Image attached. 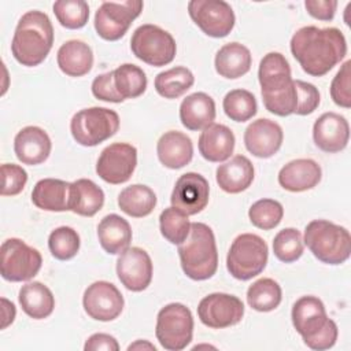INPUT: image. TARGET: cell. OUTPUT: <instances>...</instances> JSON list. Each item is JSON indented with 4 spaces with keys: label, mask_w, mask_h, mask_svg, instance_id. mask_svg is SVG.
Segmentation results:
<instances>
[{
    "label": "cell",
    "mask_w": 351,
    "mask_h": 351,
    "mask_svg": "<svg viewBox=\"0 0 351 351\" xmlns=\"http://www.w3.org/2000/svg\"><path fill=\"white\" fill-rule=\"evenodd\" d=\"M291 52L304 73L322 77L347 55V41L337 27L303 26L291 38Z\"/></svg>",
    "instance_id": "obj_1"
},
{
    "label": "cell",
    "mask_w": 351,
    "mask_h": 351,
    "mask_svg": "<svg viewBox=\"0 0 351 351\" xmlns=\"http://www.w3.org/2000/svg\"><path fill=\"white\" fill-rule=\"evenodd\" d=\"M53 45V26L49 16L38 10L25 12L15 27L11 52L18 63L26 67L45 60Z\"/></svg>",
    "instance_id": "obj_2"
},
{
    "label": "cell",
    "mask_w": 351,
    "mask_h": 351,
    "mask_svg": "<svg viewBox=\"0 0 351 351\" xmlns=\"http://www.w3.org/2000/svg\"><path fill=\"white\" fill-rule=\"evenodd\" d=\"M182 271L195 281L211 278L218 269V251L213 229L203 222H192L188 237L178 244Z\"/></svg>",
    "instance_id": "obj_3"
},
{
    "label": "cell",
    "mask_w": 351,
    "mask_h": 351,
    "mask_svg": "<svg viewBox=\"0 0 351 351\" xmlns=\"http://www.w3.org/2000/svg\"><path fill=\"white\" fill-rule=\"evenodd\" d=\"M303 243L326 265H341L351 255L350 232L328 219H313L304 229Z\"/></svg>",
    "instance_id": "obj_4"
},
{
    "label": "cell",
    "mask_w": 351,
    "mask_h": 351,
    "mask_svg": "<svg viewBox=\"0 0 351 351\" xmlns=\"http://www.w3.org/2000/svg\"><path fill=\"white\" fill-rule=\"evenodd\" d=\"M267 256L269 248L261 236L241 233L230 244L226 256V269L236 280L248 281L265 270Z\"/></svg>",
    "instance_id": "obj_5"
},
{
    "label": "cell",
    "mask_w": 351,
    "mask_h": 351,
    "mask_svg": "<svg viewBox=\"0 0 351 351\" xmlns=\"http://www.w3.org/2000/svg\"><path fill=\"white\" fill-rule=\"evenodd\" d=\"M119 129V115L106 107H89L75 112L70 121L73 138L84 147H95Z\"/></svg>",
    "instance_id": "obj_6"
},
{
    "label": "cell",
    "mask_w": 351,
    "mask_h": 351,
    "mask_svg": "<svg viewBox=\"0 0 351 351\" xmlns=\"http://www.w3.org/2000/svg\"><path fill=\"white\" fill-rule=\"evenodd\" d=\"M130 49L133 55L144 63L162 67L173 62L177 45L169 32L156 25L145 23L133 32Z\"/></svg>",
    "instance_id": "obj_7"
},
{
    "label": "cell",
    "mask_w": 351,
    "mask_h": 351,
    "mask_svg": "<svg viewBox=\"0 0 351 351\" xmlns=\"http://www.w3.org/2000/svg\"><path fill=\"white\" fill-rule=\"evenodd\" d=\"M155 335L159 344L169 351H181L192 341L193 317L182 303H169L156 317Z\"/></svg>",
    "instance_id": "obj_8"
},
{
    "label": "cell",
    "mask_w": 351,
    "mask_h": 351,
    "mask_svg": "<svg viewBox=\"0 0 351 351\" xmlns=\"http://www.w3.org/2000/svg\"><path fill=\"white\" fill-rule=\"evenodd\" d=\"M41 254L27 245L23 240L11 237L3 241L0 247V273L11 282L32 280L41 269Z\"/></svg>",
    "instance_id": "obj_9"
},
{
    "label": "cell",
    "mask_w": 351,
    "mask_h": 351,
    "mask_svg": "<svg viewBox=\"0 0 351 351\" xmlns=\"http://www.w3.org/2000/svg\"><path fill=\"white\" fill-rule=\"evenodd\" d=\"M143 1H103L95 14V30L107 41H117L125 36L132 22L141 14Z\"/></svg>",
    "instance_id": "obj_10"
},
{
    "label": "cell",
    "mask_w": 351,
    "mask_h": 351,
    "mask_svg": "<svg viewBox=\"0 0 351 351\" xmlns=\"http://www.w3.org/2000/svg\"><path fill=\"white\" fill-rule=\"evenodd\" d=\"M188 14L200 30L214 38L226 37L234 27V12L223 0H192Z\"/></svg>",
    "instance_id": "obj_11"
},
{
    "label": "cell",
    "mask_w": 351,
    "mask_h": 351,
    "mask_svg": "<svg viewBox=\"0 0 351 351\" xmlns=\"http://www.w3.org/2000/svg\"><path fill=\"white\" fill-rule=\"evenodd\" d=\"M243 302L230 293H210L204 296L197 306L200 322L211 329H223L237 325L243 319Z\"/></svg>",
    "instance_id": "obj_12"
},
{
    "label": "cell",
    "mask_w": 351,
    "mask_h": 351,
    "mask_svg": "<svg viewBox=\"0 0 351 351\" xmlns=\"http://www.w3.org/2000/svg\"><path fill=\"white\" fill-rule=\"evenodd\" d=\"M137 166V149L129 143H112L106 147L96 163L97 176L112 185L126 182Z\"/></svg>",
    "instance_id": "obj_13"
},
{
    "label": "cell",
    "mask_w": 351,
    "mask_h": 351,
    "mask_svg": "<svg viewBox=\"0 0 351 351\" xmlns=\"http://www.w3.org/2000/svg\"><path fill=\"white\" fill-rule=\"evenodd\" d=\"M121 291L108 281H95L84 292L82 306L85 313L96 321L108 322L118 318L123 310Z\"/></svg>",
    "instance_id": "obj_14"
},
{
    "label": "cell",
    "mask_w": 351,
    "mask_h": 351,
    "mask_svg": "<svg viewBox=\"0 0 351 351\" xmlns=\"http://www.w3.org/2000/svg\"><path fill=\"white\" fill-rule=\"evenodd\" d=\"M154 266L148 252L140 247H129L117 259V276L132 292H141L152 281Z\"/></svg>",
    "instance_id": "obj_15"
},
{
    "label": "cell",
    "mask_w": 351,
    "mask_h": 351,
    "mask_svg": "<svg viewBox=\"0 0 351 351\" xmlns=\"http://www.w3.org/2000/svg\"><path fill=\"white\" fill-rule=\"evenodd\" d=\"M208 197V181L202 174L189 171L176 181L170 202L173 207L181 210L186 215H195L206 208Z\"/></svg>",
    "instance_id": "obj_16"
},
{
    "label": "cell",
    "mask_w": 351,
    "mask_h": 351,
    "mask_svg": "<svg viewBox=\"0 0 351 351\" xmlns=\"http://www.w3.org/2000/svg\"><path fill=\"white\" fill-rule=\"evenodd\" d=\"M291 317L293 328L302 336L304 344L314 339L332 321L326 314L322 300L311 295L302 296L293 303Z\"/></svg>",
    "instance_id": "obj_17"
},
{
    "label": "cell",
    "mask_w": 351,
    "mask_h": 351,
    "mask_svg": "<svg viewBox=\"0 0 351 351\" xmlns=\"http://www.w3.org/2000/svg\"><path fill=\"white\" fill-rule=\"evenodd\" d=\"M284 140L281 126L267 118L251 122L244 132V145L256 158L267 159L278 152Z\"/></svg>",
    "instance_id": "obj_18"
},
{
    "label": "cell",
    "mask_w": 351,
    "mask_h": 351,
    "mask_svg": "<svg viewBox=\"0 0 351 351\" xmlns=\"http://www.w3.org/2000/svg\"><path fill=\"white\" fill-rule=\"evenodd\" d=\"M315 145L328 154L343 151L350 140L348 121L337 112H324L313 126Z\"/></svg>",
    "instance_id": "obj_19"
},
{
    "label": "cell",
    "mask_w": 351,
    "mask_h": 351,
    "mask_svg": "<svg viewBox=\"0 0 351 351\" xmlns=\"http://www.w3.org/2000/svg\"><path fill=\"white\" fill-rule=\"evenodd\" d=\"M51 149L52 143L48 133L38 126H25L14 138V152L23 165L34 166L45 162Z\"/></svg>",
    "instance_id": "obj_20"
},
{
    "label": "cell",
    "mask_w": 351,
    "mask_h": 351,
    "mask_svg": "<svg viewBox=\"0 0 351 351\" xmlns=\"http://www.w3.org/2000/svg\"><path fill=\"white\" fill-rule=\"evenodd\" d=\"M321 166L313 159H295L278 171V184L289 192H304L317 186L321 181Z\"/></svg>",
    "instance_id": "obj_21"
},
{
    "label": "cell",
    "mask_w": 351,
    "mask_h": 351,
    "mask_svg": "<svg viewBox=\"0 0 351 351\" xmlns=\"http://www.w3.org/2000/svg\"><path fill=\"white\" fill-rule=\"evenodd\" d=\"M234 134L222 123H211L199 136L197 147L200 155L214 163L225 162L230 158L234 149Z\"/></svg>",
    "instance_id": "obj_22"
},
{
    "label": "cell",
    "mask_w": 351,
    "mask_h": 351,
    "mask_svg": "<svg viewBox=\"0 0 351 351\" xmlns=\"http://www.w3.org/2000/svg\"><path fill=\"white\" fill-rule=\"evenodd\" d=\"M156 154L165 167L173 170L182 169L193 158V144L185 133L169 130L158 140Z\"/></svg>",
    "instance_id": "obj_23"
},
{
    "label": "cell",
    "mask_w": 351,
    "mask_h": 351,
    "mask_svg": "<svg viewBox=\"0 0 351 351\" xmlns=\"http://www.w3.org/2000/svg\"><path fill=\"white\" fill-rule=\"evenodd\" d=\"M255 170L251 160L244 155H236L219 165L215 171L218 186L226 193H240L250 188Z\"/></svg>",
    "instance_id": "obj_24"
},
{
    "label": "cell",
    "mask_w": 351,
    "mask_h": 351,
    "mask_svg": "<svg viewBox=\"0 0 351 351\" xmlns=\"http://www.w3.org/2000/svg\"><path fill=\"white\" fill-rule=\"evenodd\" d=\"M215 101L204 92L188 95L180 104V121L188 130H202L214 123Z\"/></svg>",
    "instance_id": "obj_25"
},
{
    "label": "cell",
    "mask_w": 351,
    "mask_h": 351,
    "mask_svg": "<svg viewBox=\"0 0 351 351\" xmlns=\"http://www.w3.org/2000/svg\"><path fill=\"white\" fill-rule=\"evenodd\" d=\"M132 236L129 222L118 214L106 215L97 225L99 243L110 255H119L128 250Z\"/></svg>",
    "instance_id": "obj_26"
},
{
    "label": "cell",
    "mask_w": 351,
    "mask_h": 351,
    "mask_svg": "<svg viewBox=\"0 0 351 351\" xmlns=\"http://www.w3.org/2000/svg\"><path fill=\"white\" fill-rule=\"evenodd\" d=\"M56 62L62 73L69 77H82L92 70V48L81 40H69L60 45Z\"/></svg>",
    "instance_id": "obj_27"
},
{
    "label": "cell",
    "mask_w": 351,
    "mask_h": 351,
    "mask_svg": "<svg viewBox=\"0 0 351 351\" xmlns=\"http://www.w3.org/2000/svg\"><path fill=\"white\" fill-rule=\"evenodd\" d=\"M70 182L59 178H43L32 191V202L44 211H69Z\"/></svg>",
    "instance_id": "obj_28"
},
{
    "label": "cell",
    "mask_w": 351,
    "mask_h": 351,
    "mask_svg": "<svg viewBox=\"0 0 351 351\" xmlns=\"http://www.w3.org/2000/svg\"><path fill=\"white\" fill-rule=\"evenodd\" d=\"M252 58L250 49L240 43H228L222 45L214 59L215 71L228 80H236L247 74L251 69Z\"/></svg>",
    "instance_id": "obj_29"
},
{
    "label": "cell",
    "mask_w": 351,
    "mask_h": 351,
    "mask_svg": "<svg viewBox=\"0 0 351 351\" xmlns=\"http://www.w3.org/2000/svg\"><path fill=\"white\" fill-rule=\"evenodd\" d=\"M104 204V192L92 180L80 178L70 182L69 211L82 217H93Z\"/></svg>",
    "instance_id": "obj_30"
},
{
    "label": "cell",
    "mask_w": 351,
    "mask_h": 351,
    "mask_svg": "<svg viewBox=\"0 0 351 351\" xmlns=\"http://www.w3.org/2000/svg\"><path fill=\"white\" fill-rule=\"evenodd\" d=\"M18 300L25 314L33 319H44L49 317L55 308V298L51 289L40 281L22 285Z\"/></svg>",
    "instance_id": "obj_31"
},
{
    "label": "cell",
    "mask_w": 351,
    "mask_h": 351,
    "mask_svg": "<svg viewBox=\"0 0 351 351\" xmlns=\"http://www.w3.org/2000/svg\"><path fill=\"white\" fill-rule=\"evenodd\" d=\"M118 206L121 211L133 218L149 215L156 206L155 192L143 184L126 186L118 195Z\"/></svg>",
    "instance_id": "obj_32"
},
{
    "label": "cell",
    "mask_w": 351,
    "mask_h": 351,
    "mask_svg": "<svg viewBox=\"0 0 351 351\" xmlns=\"http://www.w3.org/2000/svg\"><path fill=\"white\" fill-rule=\"evenodd\" d=\"M261 95L269 112L278 117H288L295 114L298 107V90L293 80H289L274 88L261 89Z\"/></svg>",
    "instance_id": "obj_33"
},
{
    "label": "cell",
    "mask_w": 351,
    "mask_h": 351,
    "mask_svg": "<svg viewBox=\"0 0 351 351\" xmlns=\"http://www.w3.org/2000/svg\"><path fill=\"white\" fill-rule=\"evenodd\" d=\"M195 77L192 71L184 66L171 67L155 77L154 85L158 95L165 99H177L192 88Z\"/></svg>",
    "instance_id": "obj_34"
},
{
    "label": "cell",
    "mask_w": 351,
    "mask_h": 351,
    "mask_svg": "<svg viewBox=\"0 0 351 351\" xmlns=\"http://www.w3.org/2000/svg\"><path fill=\"white\" fill-rule=\"evenodd\" d=\"M282 299L280 284L273 278H259L247 289V303L259 313H269L277 308Z\"/></svg>",
    "instance_id": "obj_35"
},
{
    "label": "cell",
    "mask_w": 351,
    "mask_h": 351,
    "mask_svg": "<svg viewBox=\"0 0 351 351\" xmlns=\"http://www.w3.org/2000/svg\"><path fill=\"white\" fill-rule=\"evenodd\" d=\"M114 73V86L118 95L126 99H136L147 89V75L138 66L133 63H123L118 66Z\"/></svg>",
    "instance_id": "obj_36"
},
{
    "label": "cell",
    "mask_w": 351,
    "mask_h": 351,
    "mask_svg": "<svg viewBox=\"0 0 351 351\" xmlns=\"http://www.w3.org/2000/svg\"><path fill=\"white\" fill-rule=\"evenodd\" d=\"M258 80L261 89L274 88L292 80L291 67L285 56L280 52L266 53L259 63Z\"/></svg>",
    "instance_id": "obj_37"
},
{
    "label": "cell",
    "mask_w": 351,
    "mask_h": 351,
    "mask_svg": "<svg viewBox=\"0 0 351 351\" xmlns=\"http://www.w3.org/2000/svg\"><path fill=\"white\" fill-rule=\"evenodd\" d=\"M222 107L226 117L234 122H245L258 111L256 99L247 89H233L228 92L223 97Z\"/></svg>",
    "instance_id": "obj_38"
},
{
    "label": "cell",
    "mask_w": 351,
    "mask_h": 351,
    "mask_svg": "<svg viewBox=\"0 0 351 351\" xmlns=\"http://www.w3.org/2000/svg\"><path fill=\"white\" fill-rule=\"evenodd\" d=\"M189 215L176 207L165 208L159 215V228L162 236L171 244H181L189 234Z\"/></svg>",
    "instance_id": "obj_39"
},
{
    "label": "cell",
    "mask_w": 351,
    "mask_h": 351,
    "mask_svg": "<svg viewBox=\"0 0 351 351\" xmlns=\"http://www.w3.org/2000/svg\"><path fill=\"white\" fill-rule=\"evenodd\" d=\"M58 22L66 29H81L89 19V5L84 0H59L52 5Z\"/></svg>",
    "instance_id": "obj_40"
},
{
    "label": "cell",
    "mask_w": 351,
    "mask_h": 351,
    "mask_svg": "<svg viewBox=\"0 0 351 351\" xmlns=\"http://www.w3.org/2000/svg\"><path fill=\"white\" fill-rule=\"evenodd\" d=\"M304 251V243L300 230L285 228L280 230L273 240V252L276 258L284 263L298 261Z\"/></svg>",
    "instance_id": "obj_41"
},
{
    "label": "cell",
    "mask_w": 351,
    "mask_h": 351,
    "mask_svg": "<svg viewBox=\"0 0 351 351\" xmlns=\"http://www.w3.org/2000/svg\"><path fill=\"white\" fill-rule=\"evenodd\" d=\"M80 234L70 226H59L48 237V248L52 256L59 261L74 258L80 251Z\"/></svg>",
    "instance_id": "obj_42"
},
{
    "label": "cell",
    "mask_w": 351,
    "mask_h": 351,
    "mask_svg": "<svg viewBox=\"0 0 351 351\" xmlns=\"http://www.w3.org/2000/svg\"><path fill=\"white\" fill-rule=\"evenodd\" d=\"M282 217V204L274 199H259L248 210L251 223L263 230H270L278 226Z\"/></svg>",
    "instance_id": "obj_43"
},
{
    "label": "cell",
    "mask_w": 351,
    "mask_h": 351,
    "mask_svg": "<svg viewBox=\"0 0 351 351\" xmlns=\"http://www.w3.org/2000/svg\"><path fill=\"white\" fill-rule=\"evenodd\" d=\"M351 60L343 63L330 82V97L335 104L343 108L351 107Z\"/></svg>",
    "instance_id": "obj_44"
},
{
    "label": "cell",
    "mask_w": 351,
    "mask_h": 351,
    "mask_svg": "<svg viewBox=\"0 0 351 351\" xmlns=\"http://www.w3.org/2000/svg\"><path fill=\"white\" fill-rule=\"evenodd\" d=\"M1 176H3V185L0 192L1 196H15L21 193L27 182V173L19 165L3 163Z\"/></svg>",
    "instance_id": "obj_45"
},
{
    "label": "cell",
    "mask_w": 351,
    "mask_h": 351,
    "mask_svg": "<svg viewBox=\"0 0 351 351\" xmlns=\"http://www.w3.org/2000/svg\"><path fill=\"white\" fill-rule=\"evenodd\" d=\"M295 86L298 90V107L295 114L296 115H308L314 112L321 101V96L318 89L306 81L302 80H293Z\"/></svg>",
    "instance_id": "obj_46"
},
{
    "label": "cell",
    "mask_w": 351,
    "mask_h": 351,
    "mask_svg": "<svg viewBox=\"0 0 351 351\" xmlns=\"http://www.w3.org/2000/svg\"><path fill=\"white\" fill-rule=\"evenodd\" d=\"M92 95L103 101H110V103H122L123 99L118 95L115 86H114V73H103L92 81Z\"/></svg>",
    "instance_id": "obj_47"
},
{
    "label": "cell",
    "mask_w": 351,
    "mask_h": 351,
    "mask_svg": "<svg viewBox=\"0 0 351 351\" xmlns=\"http://www.w3.org/2000/svg\"><path fill=\"white\" fill-rule=\"evenodd\" d=\"M304 7L313 18L318 21H332L336 14L337 1L336 0H306Z\"/></svg>",
    "instance_id": "obj_48"
},
{
    "label": "cell",
    "mask_w": 351,
    "mask_h": 351,
    "mask_svg": "<svg viewBox=\"0 0 351 351\" xmlns=\"http://www.w3.org/2000/svg\"><path fill=\"white\" fill-rule=\"evenodd\" d=\"M85 351H118L119 344L117 339L111 335L107 333H93L92 336L88 337L84 346Z\"/></svg>",
    "instance_id": "obj_49"
},
{
    "label": "cell",
    "mask_w": 351,
    "mask_h": 351,
    "mask_svg": "<svg viewBox=\"0 0 351 351\" xmlns=\"http://www.w3.org/2000/svg\"><path fill=\"white\" fill-rule=\"evenodd\" d=\"M16 315V310L12 302H10L5 298H1V329H5L7 326H10Z\"/></svg>",
    "instance_id": "obj_50"
},
{
    "label": "cell",
    "mask_w": 351,
    "mask_h": 351,
    "mask_svg": "<svg viewBox=\"0 0 351 351\" xmlns=\"http://www.w3.org/2000/svg\"><path fill=\"white\" fill-rule=\"evenodd\" d=\"M132 350H151V351H156V347L152 343H149L148 340H136L134 343L128 346V351H132Z\"/></svg>",
    "instance_id": "obj_51"
},
{
    "label": "cell",
    "mask_w": 351,
    "mask_h": 351,
    "mask_svg": "<svg viewBox=\"0 0 351 351\" xmlns=\"http://www.w3.org/2000/svg\"><path fill=\"white\" fill-rule=\"evenodd\" d=\"M200 348H215L213 346H208V344H202V346H195L193 350H200Z\"/></svg>",
    "instance_id": "obj_52"
}]
</instances>
